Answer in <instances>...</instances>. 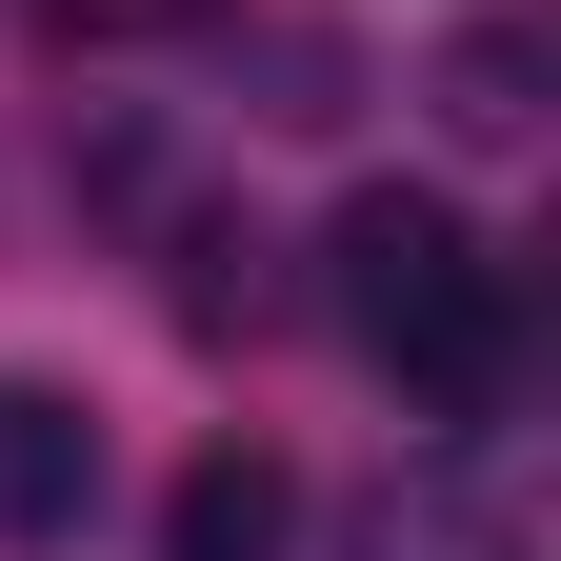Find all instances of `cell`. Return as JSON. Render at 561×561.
Masks as SVG:
<instances>
[{"mask_svg":"<svg viewBox=\"0 0 561 561\" xmlns=\"http://www.w3.org/2000/svg\"><path fill=\"white\" fill-rule=\"evenodd\" d=\"M341 321H362V362L442 421V442H481V421L522 401V261H481L461 201H421V181H362L341 201Z\"/></svg>","mask_w":561,"mask_h":561,"instance_id":"6da1fadb","label":"cell"},{"mask_svg":"<svg viewBox=\"0 0 561 561\" xmlns=\"http://www.w3.org/2000/svg\"><path fill=\"white\" fill-rule=\"evenodd\" d=\"M81 502H101V421L60 381H0V541H81Z\"/></svg>","mask_w":561,"mask_h":561,"instance_id":"7a4b0ae2","label":"cell"},{"mask_svg":"<svg viewBox=\"0 0 561 561\" xmlns=\"http://www.w3.org/2000/svg\"><path fill=\"white\" fill-rule=\"evenodd\" d=\"M442 121H461V140H541V41H522V21H461V41H442Z\"/></svg>","mask_w":561,"mask_h":561,"instance_id":"277c9868","label":"cell"},{"mask_svg":"<svg viewBox=\"0 0 561 561\" xmlns=\"http://www.w3.org/2000/svg\"><path fill=\"white\" fill-rule=\"evenodd\" d=\"M81 41H161V21H201V0H60Z\"/></svg>","mask_w":561,"mask_h":561,"instance_id":"8992f818","label":"cell"},{"mask_svg":"<svg viewBox=\"0 0 561 561\" xmlns=\"http://www.w3.org/2000/svg\"><path fill=\"white\" fill-rule=\"evenodd\" d=\"M362 561H522V502H481V481H421V502H381Z\"/></svg>","mask_w":561,"mask_h":561,"instance_id":"5b68a950","label":"cell"},{"mask_svg":"<svg viewBox=\"0 0 561 561\" xmlns=\"http://www.w3.org/2000/svg\"><path fill=\"white\" fill-rule=\"evenodd\" d=\"M280 522H301V481H280L261 442H221V461L181 481V522H161V541H181V561H280Z\"/></svg>","mask_w":561,"mask_h":561,"instance_id":"3957f363","label":"cell"}]
</instances>
